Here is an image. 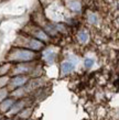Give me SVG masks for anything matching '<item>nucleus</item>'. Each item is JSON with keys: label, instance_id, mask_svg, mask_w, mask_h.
Listing matches in <instances>:
<instances>
[{"label": "nucleus", "instance_id": "obj_1", "mask_svg": "<svg viewBox=\"0 0 119 120\" xmlns=\"http://www.w3.org/2000/svg\"><path fill=\"white\" fill-rule=\"evenodd\" d=\"M35 57L34 52L25 49H15L9 53L8 60L10 62H30Z\"/></svg>", "mask_w": 119, "mask_h": 120}, {"label": "nucleus", "instance_id": "obj_2", "mask_svg": "<svg viewBox=\"0 0 119 120\" xmlns=\"http://www.w3.org/2000/svg\"><path fill=\"white\" fill-rule=\"evenodd\" d=\"M75 63H73L72 61H69V60H67V61H64V62L61 64V72L63 75H66V74H69L72 73L73 71L75 69Z\"/></svg>", "mask_w": 119, "mask_h": 120}, {"label": "nucleus", "instance_id": "obj_3", "mask_svg": "<svg viewBox=\"0 0 119 120\" xmlns=\"http://www.w3.org/2000/svg\"><path fill=\"white\" fill-rule=\"evenodd\" d=\"M28 82V78L25 76H15L10 80V84L12 87H22Z\"/></svg>", "mask_w": 119, "mask_h": 120}, {"label": "nucleus", "instance_id": "obj_4", "mask_svg": "<svg viewBox=\"0 0 119 120\" xmlns=\"http://www.w3.org/2000/svg\"><path fill=\"white\" fill-rule=\"evenodd\" d=\"M28 47L31 51H39L43 47V42L38 40V39H31L28 43Z\"/></svg>", "mask_w": 119, "mask_h": 120}, {"label": "nucleus", "instance_id": "obj_5", "mask_svg": "<svg viewBox=\"0 0 119 120\" xmlns=\"http://www.w3.org/2000/svg\"><path fill=\"white\" fill-rule=\"evenodd\" d=\"M43 60L46 63L51 64V63L54 62L55 60V53L52 51V49H47V50H44L43 51Z\"/></svg>", "mask_w": 119, "mask_h": 120}, {"label": "nucleus", "instance_id": "obj_6", "mask_svg": "<svg viewBox=\"0 0 119 120\" xmlns=\"http://www.w3.org/2000/svg\"><path fill=\"white\" fill-rule=\"evenodd\" d=\"M31 71V66H29L28 64H20L15 68V74L17 75H21V74H25Z\"/></svg>", "mask_w": 119, "mask_h": 120}, {"label": "nucleus", "instance_id": "obj_7", "mask_svg": "<svg viewBox=\"0 0 119 120\" xmlns=\"http://www.w3.org/2000/svg\"><path fill=\"white\" fill-rule=\"evenodd\" d=\"M13 104H15V100L13 99H4V101H1V104H0V109H1V111H7L9 108H11L12 106H13Z\"/></svg>", "mask_w": 119, "mask_h": 120}, {"label": "nucleus", "instance_id": "obj_8", "mask_svg": "<svg viewBox=\"0 0 119 120\" xmlns=\"http://www.w3.org/2000/svg\"><path fill=\"white\" fill-rule=\"evenodd\" d=\"M77 40L81 42L82 44H86L89 40V35H88V33L86 31H79L78 34H77Z\"/></svg>", "mask_w": 119, "mask_h": 120}, {"label": "nucleus", "instance_id": "obj_9", "mask_svg": "<svg viewBox=\"0 0 119 120\" xmlns=\"http://www.w3.org/2000/svg\"><path fill=\"white\" fill-rule=\"evenodd\" d=\"M34 37H35L38 40L42 41V42H47V41H49V37H47V34L44 32V31H42V30H38L36 33L34 34Z\"/></svg>", "mask_w": 119, "mask_h": 120}, {"label": "nucleus", "instance_id": "obj_10", "mask_svg": "<svg viewBox=\"0 0 119 120\" xmlns=\"http://www.w3.org/2000/svg\"><path fill=\"white\" fill-rule=\"evenodd\" d=\"M69 8L71 10L73 11H81L82 9V6L79 4L78 1H76V0H72V1H69Z\"/></svg>", "mask_w": 119, "mask_h": 120}, {"label": "nucleus", "instance_id": "obj_11", "mask_svg": "<svg viewBox=\"0 0 119 120\" xmlns=\"http://www.w3.org/2000/svg\"><path fill=\"white\" fill-rule=\"evenodd\" d=\"M87 19H88V22H89V23H92V24H96V23H97V21H98L96 13H93V12H89V13H88Z\"/></svg>", "mask_w": 119, "mask_h": 120}, {"label": "nucleus", "instance_id": "obj_12", "mask_svg": "<svg viewBox=\"0 0 119 120\" xmlns=\"http://www.w3.org/2000/svg\"><path fill=\"white\" fill-rule=\"evenodd\" d=\"M10 63H8V64H4V65L0 66V76H2V75H6L8 73V71L10 69Z\"/></svg>", "mask_w": 119, "mask_h": 120}, {"label": "nucleus", "instance_id": "obj_13", "mask_svg": "<svg viewBox=\"0 0 119 120\" xmlns=\"http://www.w3.org/2000/svg\"><path fill=\"white\" fill-rule=\"evenodd\" d=\"M23 106H24V102H23V101L18 102L15 106H13V107H12V111H11V113H17L18 111H20V109H21Z\"/></svg>", "mask_w": 119, "mask_h": 120}, {"label": "nucleus", "instance_id": "obj_14", "mask_svg": "<svg viewBox=\"0 0 119 120\" xmlns=\"http://www.w3.org/2000/svg\"><path fill=\"white\" fill-rule=\"evenodd\" d=\"M8 82H9V77L8 76H6V75L0 76V88H4L8 84Z\"/></svg>", "mask_w": 119, "mask_h": 120}, {"label": "nucleus", "instance_id": "obj_15", "mask_svg": "<svg viewBox=\"0 0 119 120\" xmlns=\"http://www.w3.org/2000/svg\"><path fill=\"white\" fill-rule=\"evenodd\" d=\"M94 63H95V61L93 60V58L87 57V58H85V61H84V65H85L86 68H90L92 66L94 65Z\"/></svg>", "mask_w": 119, "mask_h": 120}, {"label": "nucleus", "instance_id": "obj_16", "mask_svg": "<svg viewBox=\"0 0 119 120\" xmlns=\"http://www.w3.org/2000/svg\"><path fill=\"white\" fill-rule=\"evenodd\" d=\"M7 95H8L7 89H4V88H1V89H0V102L2 101V99H4L7 97Z\"/></svg>", "mask_w": 119, "mask_h": 120}, {"label": "nucleus", "instance_id": "obj_17", "mask_svg": "<svg viewBox=\"0 0 119 120\" xmlns=\"http://www.w3.org/2000/svg\"><path fill=\"white\" fill-rule=\"evenodd\" d=\"M31 112H32L31 109H23V111L20 113V117H21V118H24V117L25 118H28V117L31 115Z\"/></svg>", "mask_w": 119, "mask_h": 120}, {"label": "nucleus", "instance_id": "obj_18", "mask_svg": "<svg viewBox=\"0 0 119 120\" xmlns=\"http://www.w3.org/2000/svg\"><path fill=\"white\" fill-rule=\"evenodd\" d=\"M8 120H11V119H8Z\"/></svg>", "mask_w": 119, "mask_h": 120}]
</instances>
